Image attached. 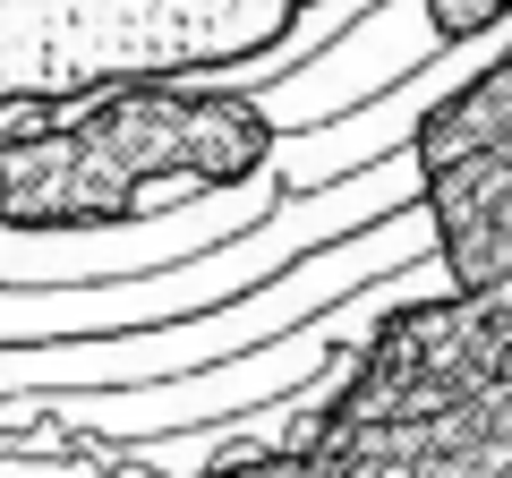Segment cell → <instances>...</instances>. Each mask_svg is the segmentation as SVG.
<instances>
[{"mask_svg": "<svg viewBox=\"0 0 512 478\" xmlns=\"http://www.w3.org/2000/svg\"><path fill=\"white\" fill-rule=\"evenodd\" d=\"M333 316L316 308L308 325L274 333L256 350H231V359H205V368L180 376H154V385H103V393H52L60 419L77 427H103V436H171V427H222V419H248V410L299 393L316 368L333 359Z\"/></svg>", "mask_w": 512, "mask_h": 478, "instance_id": "obj_1", "label": "cell"}, {"mask_svg": "<svg viewBox=\"0 0 512 478\" xmlns=\"http://www.w3.org/2000/svg\"><path fill=\"white\" fill-rule=\"evenodd\" d=\"M274 171L256 163L248 188H222V197H197L180 214H128L111 231H43V239H18L0 231V291H43V282H128V274H163V265L197 257L214 239L248 231L265 205H274Z\"/></svg>", "mask_w": 512, "mask_h": 478, "instance_id": "obj_2", "label": "cell"}, {"mask_svg": "<svg viewBox=\"0 0 512 478\" xmlns=\"http://www.w3.org/2000/svg\"><path fill=\"white\" fill-rule=\"evenodd\" d=\"M487 60H504V26H487V35H461V52L444 43L427 69H410L402 86L367 94V103L333 111V120H316V129H291L265 146V171H274L282 197H299V188H325V180H350V171L384 163V154H410V137H419V120L436 103H453L461 86H470V69H487Z\"/></svg>", "mask_w": 512, "mask_h": 478, "instance_id": "obj_3", "label": "cell"}, {"mask_svg": "<svg viewBox=\"0 0 512 478\" xmlns=\"http://www.w3.org/2000/svg\"><path fill=\"white\" fill-rule=\"evenodd\" d=\"M436 52H444V35H436V18H427V0L350 9L325 43H308V60H299L291 77H265V86L248 94V111L274 137H291V129H316V120H333V111L367 103V94H384V86H402V77L427 69Z\"/></svg>", "mask_w": 512, "mask_h": 478, "instance_id": "obj_4", "label": "cell"}, {"mask_svg": "<svg viewBox=\"0 0 512 478\" xmlns=\"http://www.w3.org/2000/svg\"><path fill=\"white\" fill-rule=\"evenodd\" d=\"M427 18H436L444 43H461V35H487V26H504V0H427Z\"/></svg>", "mask_w": 512, "mask_h": 478, "instance_id": "obj_5", "label": "cell"}]
</instances>
